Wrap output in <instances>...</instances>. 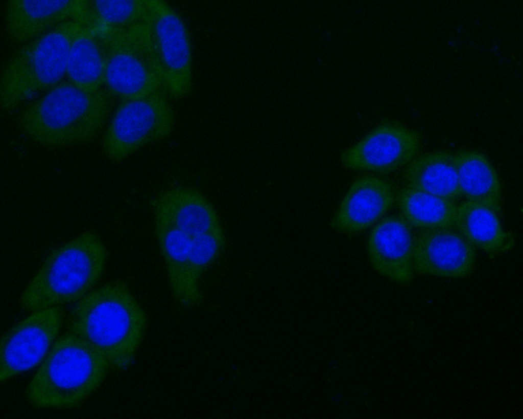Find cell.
Here are the masks:
<instances>
[{
	"label": "cell",
	"mask_w": 523,
	"mask_h": 419,
	"mask_svg": "<svg viewBox=\"0 0 523 419\" xmlns=\"http://www.w3.org/2000/svg\"><path fill=\"white\" fill-rule=\"evenodd\" d=\"M454 153L462 196L498 213L502 208V185L489 159L474 150H462Z\"/></svg>",
	"instance_id": "19"
},
{
	"label": "cell",
	"mask_w": 523,
	"mask_h": 419,
	"mask_svg": "<svg viewBox=\"0 0 523 419\" xmlns=\"http://www.w3.org/2000/svg\"><path fill=\"white\" fill-rule=\"evenodd\" d=\"M476 249L456 229H421L414 235L413 268L417 274L446 278L473 272Z\"/></svg>",
	"instance_id": "11"
},
{
	"label": "cell",
	"mask_w": 523,
	"mask_h": 419,
	"mask_svg": "<svg viewBox=\"0 0 523 419\" xmlns=\"http://www.w3.org/2000/svg\"><path fill=\"white\" fill-rule=\"evenodd\" d=\"M109 33L104 84L107 90L123 101L141 98L163 89L144 23L141 21L122 29H109Z\"/></svg>",
	"instance_id": "8"
},
{
	"label": "cell",
	"mask_w": 523,
	"mask_h": 419,
	"mask_svg": "<svg viewBox=\"0 0 523 419\" xmlns=\"http://www.w3.org/2000/svg\"><path fill=\"white\" fill-rule=\"evenodd\" d=\"M422 137L398 121H382L340 155L346 169L387 174L406 166L417 157Z\"/></svg>",
	"instance_id": "9"
},
{
	"label": "cell",
	"mask_w": 523,
	"mask_h": 419,
	"mask_svg": "<svg viewBox=\"0 0 523 419\" xmlns=\"http://www.w3.org/2000/svg\"><path fill=\"white\" fill-rule=\"evenodd\" d=\"M406 186L454 202L461 196L455 153L439 150L415 157L402 173Z\"/></svg>",
	"instance_id": "18"
},
{
	"label": "cell",
	"mask_w": 523,
	"mask_h": 419,
	"mask_svg": "<svg viewBox=\"0 0 523 419\" xmlns=\"http://www.w3.org/2000/svg\"><path fill=\"white\" fill-rule=\"evenodd\" d=\"M396 193L389 181L373 175L354 180L342 199L330 225L341 233L355 234L371 229L395 203Z\"/></svg>",
	"instance_id": "13"
},
{
	"label": "cell",
	"mask_w": 523,
	"mask_h": 419,
	"mask_svg": "<svg viewBox=\"0 0 523 419\" xmlns=\"http://www.w3.org/2000/svg\"><path fill=\"white\" fill-rule=\"evenodd\" d=\"M109 364L89 342L68 332L58 338L26 392L36 408L75 409L101 385Z\"/></svg>",
	"instance_id": "3"
},
{
	"label": "cell",
	"mask_w": 523,
	"mask_h": 419,
	"mask_svg": "<svg viewBox=\"0 0 523 419\" xmlns=\"http://www.w3.org/2000/svg\"><path fill=\"white\" fill-rule=\"evenodd\" d=\"M106 247L94 232H84L53 250L23 291L21 306L34 312L76 302L104 272Z\"/></svg>",
	"instance_id": "4"
},
{
	"label": "cell",
	"mask_w": 523,
	"mask_h": 419,
	"mask_svg": "<svg viewBox=\"0 0 523 419\" xmlns=\"http://www.w3.org/2000/svg\"><path fill=\"white\" fill-rule=\"evenodd\" d=\"M112 97L107 90L88 93L62 81L23 111L20 129L32 141L49 148L88 143L105 125Z\"/></svg>",
	"instance_id": "2"
},
{
	"label": "cell",
	"mask_w": 523,
	"mask_h": 419,
	"mask_svg": "<svg viewBox=\"0 0 523 419\" xmlns=\"http://www.w3.org/2000/svg\"><path fill=\"white\" fill-rule=\"evenodd\" d=\"M170 100L161 89L141 98L121 101L102 138L107 158L121 162L144 146L168 137L175 124Z\"/></svg>",
	"instance_id": "6"
},
{
	"label": "cell",
	"mask_w": 523,
	"mask_h": 419,
	"mask_svg": "<svg viewBox=\"0 0 523 419\" xmlns=\"http://www.w3.org/2000/svg\"><path fill=\"white\" fill-rule=\"evenodd\" d=\"M88 14L94 25L109 29L128 28L142 20L144 0H85Z\"/></svg>",
	"instance_id": "22"
},
{
	"label": "cell",
	"mask_w": 523,
	"mask_h": 419,
	"mask_svg": "<svg viewBox=\"0 0 523 419\" xmlns=\"http://www.w3.org/2000/svg\"><path fill=\"white\" fill-rule=\"evenodd\" d=\"M63 317L61 306L34 311L2 336L1 382L41 364L57 339Z\"/></svg>",
	"instance_id": "10"
},
{
	"label": "cell",
	"mask_w": 523,
	"mask_h": 419,
	"mask_svg": "<svg viewBox=\"0 0 523 419\" xmlns=\"http://www.w3.org/2000/svg\"><path fill=\"white\" fill-rule=\"evenodd\" d=\"M153 214L164 218L192 237L221 229L217 213L206 197L188 186L165 189L153 200Z\"/></svg>",
	"instance_id": "16"
},
{
	"label": "cell",
	"mask_w": 523,
	"mask_h": 419,
	"mask_svg": "<svg viewBox=\"0 0 523 419\" xmlns=\"http://www.w3.org/2000/svg\"><path fill=\"white\" fill-rule=\"evenodd\" d=\"M5 17L9 39L20 45L67 21L91 25L85 0L9 1Z\"/></svg>",
	"instance_id": "14"
},
{
	"label": "cell",
	"mask_w": 523,
	"mask_h": 419,
	"mask_svg": "<svg viewBox=\"0 0 523 419\" xmlns=\"http://www.w3.org/2000/svg\"><path fill=\"white\" fill-rule=\"evenodd\" d=\"M109 48L108 28L86 27L70 49L66 71L68 81L88 93L101 90L105 84Z\"/></svg>",
	"instance_id": "17"
},
{
	"label": "cell",
	"mask_w": 523,
	"mask_h": 419,
	"mask_svg": "<svg viewBox=\"0 0 523 419\" xmlns=\"http://www.w3.org/2000/svg\"><path fill=\"white\" fill-rule=\"evenodd\" d=\"M154 233L167 272L172 295L185 308L202 300L200 285L194 281L189 253L192 237L157 215L153 214Z\"/></svg>",
	"instance_id": "15"
},
{
	"label": "cell",
	"mask_w": 523,
	"mask_h": 419,
	"mask_svg": "<svg viewBox=\"0 0 523 419\" xmlns=\"http://www.w3.org/2000/svg\"><path fill=\"white\" fill-rule=\"evenodd\" d=\"M414 235L400 215L385 216L370 229L366 247L368 259L380 275L400 284L412 280Z\"/></svg>",
	"instance_id": "12"
},
{
	"label": "cell",
	"mask_w": 523,
	"mask_h": 419,
	"mask_svg": "<svg viewBox=\"0 0 523 419\" xmlns=\"http://www.w3.org/2000/svg\"><path fill=\"white\" fill-rule=\"evenodd\" d=\"M147 315L128 284L116 280L92 290L68 315L69 332L99 350L111 370L132 364L148 327Z\"/></svg>",
	"instance_id": "1"
},
{
	"label": "cell",
	"mask_w": 523,
	"mask_h": 419,
	"mask_svg": "<svg viewBox=\"0 0 523 419\" xmlns=\"http://www.w3.org/2000/svg\"><path fill=\"white\" fill-rule=\"evenodd\" d=\"M86 27L76 21H67L21 45L1 72L2 109L13 111L39 92L61 82L66 75L71 46Z\"/></svg>",
	"instance_id": "5"
},
{
	"label": "cell",
	"mask_w": 523,
	"mask_h": 419,
	"mask_svg": "<svg viewBox=\"0 0 523 419\" xmlns=\"http://www.w3.org/2000/svg\"><path fill=\"white\" fill-rule=\"evenodd\" d=\"M142 21L170 100L189 95L193 87V51L181 16L164 1L144 0Z\"/></svg>",
	"instance_id": "7"
},
{
	"label": "cell",
	"mask_w": 523,
	"mask_h": 419,
	"mask_svg": "<svg viewBox=\"0 0 523 419\" xmlns=\"http://www.w3.org/2000/svg\"><path fill=\"white\" fill-rule=\"evenodd\" d=\"M400 215L413 227L421 229L453 228L457 206L454 202L407 186L396 193Z\"/></svg>",
	"instance_id": "21"
},
{
	"label": "cell",
	"mask_w": 523,
	"mask_h": 419,
	"mask_svg": "<svg viewBox=\"0 0 523 419\" xmlns=\"http://www.w3.org/2000/svg\"><path fill=\"white\" fill-rule=\"evenodd\" d=\"M223 244L221 229L192 237L189 259L192 276L197 284L200 285L202 276L219 256Z\"/></svg>",
	"instance_id": "23"
},
{
	"label": "cell",
	"mask_w": 523,
	"mask_h": 419,
	"mask_svg": "<svg viewBox=\"0 0 523 419\" xmlns=\"http://www.w3.org/2000/svg\"><path fill=\"white\" fill-rule=\"evenodd\" d=\"M454 227L476 249L489 254L503 251L510 238L497 213L467 201L457 206Z\"/></svg>",
	"instance_id": "20"
}]
</instances>
